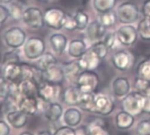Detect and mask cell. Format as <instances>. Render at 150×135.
I'll use <instances>...</instances> for the list:
<instances>
[{
  "label": "cell",
  "instance_id": "1",
  "mask_svg": "<svg viewBox=\"0 0 150 135\" xmlns=\"http://www.w3.org/2000/svg\"><path fill=\"white\" fill-rule=\"evenodd\" d=\"M144 94L140 92H132L124 97L122 101V108L132 116H139L143 112Z\"/></svg>",
  "mask_w": 150,
  "mask_h": 135
},
{
  "label": "cell",
  "instance_id": "2",
  "mask_svg": "<svg viewBox=\"0 0 150 135\" xmlns=\"http://www.w3.org/2000/svg\"><path fill=\"white\" fill-rule=\"evenodd\" d=\"M139 8L132 2H124L117 9V18L122 24L134 23L139 18Z\"/></svg>",
  "mask_w": 150,
  "mask_h": 135
},
{
  "label": "cell",
  "instance_id": "3",
  "mask_svg": "<svg viewBox=\"0 0 150 135\" xmlns=\"http://www.w3.org/2000/svg\"><path fill=\"white\" fill-rule=\"evenodd\" d=\"M44 41L36 36H32L27 39L23 45V52L28 59L35 60L38 59L45 51Z\"/></svg>",
  "mask_w": 150,
  "mask_h": 135
},
{
  "label": "cell",
  "instance_id": "4",
  "mask_svg": "<svg viewBox=\"0 0 150 135\" xmlns=\"http://www.w3.org/2000/svg\"><path fill=\"white\" fill-rule=\"evenodd\" d=\"M22 20L31 29H40L45 24L44 14L38 7H28L23 11Z\"/></svg>",
  "mask_w": 150,
  "mask_h": 135
},
{
  "label": "cell",
  "instance_id": "5",
  "mask_svg": "<svg viewBox=\"0 0 150 135\" xmlns=\"http://www.w3.org/2000/svg\"><path fill=\"white\" fill-rule=\"evenodd\" d=\"M76 85L81 92L93 93L99 85V76L94 71H83L78 76Z\"/></svg>",
  "mask_w": 150,
  "mask_h": 135
},
{
  "label": "cell",
  "instance_id": "6",
  "mask_svg": "<svg viewBox=\"0 0 150 135\" xmlns=\"http://www.w3.org/2000/svg\"><path fill=\"white\" fill-rule=\"evenodd\" d=\"M27 35L24 30L19 27H13L7 29L4 35V40L6 45L13 49H19L26 42Z\"/></svg>",
  "mask_w": 150,
  "mask_h": 135
},
{
  "label": "cell",
  "instance_id": "7",
  "mask_svg": "<svg viewBox=\"0 0 150 135\" xmlns=\"http://www.w3.org/2000/svg\"><path fill=\"white\" fill-rule=\"evenodd\" d=\"M65 16L66 13L59 8H49L44 13V22L49 28L59 30L64 28Z\"/></svg>",
  "mask_w": 150,
  "mask_h": 135
},
{
  "label": "cell",
  "instance_id": "8",
  "mask_svg": "<svg viewBox=\"0 0 150 135\" xmlns=\"http://www.w3.org/2000/svg\"><path fill=\"white\" fill-rule=\"evenodd\" d=\"M118 42L125 46L133 45L138 39V30L130 24H125L121 26L116 32Z\"/></svg>",
  "mask_w": 150,
  "mask_h": 135
},
{
  "label": "cell",
  "instance_id": "9",
  "mask_svg": "<svg viewBox=\"0 0 150 135\" xmlns=\"http://www.w3.org/2000/svg\"><path fill=\"white\" fill-rule=\"evenodd\" d=\"M114 107L113 101L108 95L99 94L96 95L93 112L101 116H108L113 111Z\"/></svg>",
  "mask_w": 150,
  "mask_h": 135
},
{
  "label": "cell",
  "instance_id": "10",
  "mask_svg": "<svg viewBox=\"0 0 150 135\" xmlns=\"http://www.w3.org/2000/svg\"><path fill=\"white\" fill-rule=\"evenodd\" d=\"M57 88H57V85L45 81H42L40 83H38L37 95L41 100L44 101L45 102H52V101L58 95Z\"/></svg>",
  "mask_w": 150,
  "mask_h": 135
},
{
  "label": "cell",
  "instance_id": "11",
  "mask_svg": "<svg viewBox=\"0 0 150 135\" xmlns=\"http://www.w3.org/2000/svg\"><path fill=\"white\" fill-rule=\"evenodd\" d=\"M64 79L65 75L64 68L57 64L51 65L48 69L42 72V81H45L55 85L61 84Z\"/></svg>",
  "mask_w": 150,
  "mask_h": 135
},
{
  "label": "cell",
  "instance_id": "12",
  "mask_svg": "<svg viewBox=\"0 0 150 135\" xmlns=\"http://www.w3.org/2000/svg\"><path fill=\"white\" fill-rule=\"evenodd\" d=\"M101 58L91 49H88L78 61L81 69L84 71H94L96 70L100 64Z\"/></svg>",
  "mask_w": 150,
  "mask_h": 135
},
{
  "label": "cell",
  "instance_id": "13",
  "mask_svg": "<svg viewBox=\"0 0 150 135\" xmlns=\"http://www.w3.org/2000/svg\"><path fill=\"white\" fill-rule=\"evenodd\" d=\"M18 108L28 115H35L40 109L36 96H22L18 102Z\"/></svg>",
  "mask_w": 150,
  "mask_h": 135
},
{
  "label": "cell",
  "instance_id": "14",
  "mask_svg": "<svg viewBox=\"0 0 150 135\" xmlns=\"http://www.w3.org/2000/svg\"><path fill=\"white\" fill-rule=\"evenodd\" d=\"M132 62V55L126 50H118L113 55L112 63L116 69L125 71L131 66Z\"/></svg>",
  "mask_w": 150,
  "mask_h": 135
},
{
  "label": "cell",
  "instance_id": "15",
  "mask_svg": "<svg viewBox=\"0 0 150 135\" xmlns=\"http://www.w3.org/2000/svg\"><path fill=\"white\" fill-rule=\"evenodd\" d=\"M87 29V36L93 42L100 41V39L103 38L106 35L107 28L103 26L99 20L92 21L88 24Z\"/></svg>",
  "mask_w": 150,
  "mask_h": 135
},
{
  "label": "cell",
  "instance_id": "16",
  "mask_svg": "<svg viewBox=\"0 0 150 135\" xmlns=\"http://www.w3.org/2000/svg\"><path fill=\"white\" fill-rule=\"evenodd\" d=\"M3 76L10 82H20L21 80V65L16 62L6 63L3 69Z\"/></svg>",
  "mask_w": 150,
  "mask_h": 135
},
{
  "label": "cell",
  "instance_id": "17",
  "mask_svg": "<svg viewBox=\"0 0 150 135\" xmlns=\"http://www.w3.org/2000/svg\"><path fill=\"white\" fill-rule=\"evenodd\" d=\"M130 82L125 77H117L112 82V91L116 97L124 98L130 93Z\"/></svg>",
  "mask_w": 150,
  "mask_h": 135
},
{
  "label": "cell",
  "instance_id": "18",
  "mask_svg": "<svg viewBox=\"0 0 150 135\" xmlns=\"http://www.w3.org/2000/svg\"><path fill=\"white\" fill-rule=\"evenodd\" d=\"M87 131L88 135H110L106 122L101 117L94 118L89 122L87 125Z\"/></svg>",
  "mask_w": 150,
  "mask_h": 135
},
{
  "label": "cell",
  "instance_id": "19",
  "mask_svg": "<svg viewBox=\"0 0 150 135\" xmlns=\"http://www.w3.org/2000/svg\"><path fill=\"white\" fill-rule=\"evenodd\" d=\"M28 114L18 109L8 112L6 115V119L13 127L16 129H21L26 125L28 122Z\"/></svg>",
  "mask_w": 150,
  "mask_h": 135
},
{
  "label": "cell",
  "instance_id": "20",
  "mask_svg": "<svg viewBox=\"0 0 150 135\" xmlns=\"http://www.w3.org/2000/svg\"><path fill=\"white\" fill-rule=\"evenodd\" d=\"M50 43L53 51L57 54H63L67 47V37L61 33H55L50 37Z\"/></svg>",
  "mask_w": 150,
  "mask_h": 135
},
{
  "label": "cell",
  "instance_id": "21",
  "mask_svg": "<svg viewBox=\"0 0 150 135\" xmlns=\"http://www.w3.org/2000/svg\"><path fill=\"white\" fill-rule=\"evenodd\" d=\"M44 117L50 122L57 121L63 115V107L58 102H48L44 109Z\"/></svg>",
  "mask_w": 150,
  "mask_h": 135
},
{
  "label": "cell",
  "instance_id": "22",
  "mask_svg": "<svg viewBox=\"0 0 150 135\" xmlns=\"http://www.w3.org/2000/svg\"><path fill=\"white\" fill-rule=\"evenodd\" d=\"M87 50V44L81 39H74L71 41L68 46V53L74 58H80Z\"/></svg>",
  "mask_w": 150,
  "mask_h": 135
},
{
  "label": "cell",
  "instance_id": "23",
  "mask_svg": "<svg viewBox=\"0 0 150 135\" xmlns=\"http://www.w3.org/2000/svg\"><path fill=\"white\" fill-rule=\"evenodd\" d=\"M81 93L82 92L78 87H69L63 94V101L66 105L69 106L78 105Z\"/></svg>",
  "mask_w": 150,
  "mask_h": 135
},
{
  "label": "cell",
  "instance_id": "24",
  "mask_svg": "<svg viewBox=\"0 0 150 135\" xmlns=\"http://www.w3.org/2000/svg\"><path fill=\"white\" fill-rule=\"evenodd\" d=\"M116 126L120 130H127L134 124V116L129 112L123 110L117 114L115 118Z\"/></svg>",
  "mask_w": 150,
  "mask_h": 135
},
{
  "label": "cell",
  "instance_id": "25",
  "mask_svg": "<svg viewBox=\"0 0 150 135\" xmlns=\"http://www.w3.org/2000/svg\"><path fill=\"white\" fill-rule=\"evenodd\" d=\"M20 94L22 96H35L37 95L38 84L31 80H22L18 82Z\"/></svg>",
  "mask_w": 150,
  "mask_h": 135
},
{
  "label": "cell",
  "instance_id": "26",
  "mask_svg": "<svg viewBox=\"0 0 150 135\" xmlns=\"http://www.w3.org/2000/svg\"><path fill=\"white\" fill-rule=\"evenodd\" d=\"M81 113L79 110H77L76 108H69L67 109L63 116L64 118V124H66V125L71 126V127H74L77 126L81 121Z\"/></svg>",
  "mask_w": 150,
  "mask_h": 135
},
{
  "label": "cell",
  "instance_id": "27",
  "mask_svg": "<svg viewBox=\"0 0 150 135\" xmlns=\"http://www.w3.org/2000/svg\"><path fill=\"white\" fill-rule=\"evenodd\" d=\"M96 95L90 92H82L79 101V106L81 110L88 112H93L94 105H95Z\"/></svg>",
  "mask_w": 150,
  "mask_h": 135
},
{
  "label": "cell",
  "instance_id": "28",
  "mask_svg": "<svg viewBox=\"0 0 150 135\" xmlns=\"http://www.w3.org/2000/svg\"><path fill=\"white\" fill-rule=\"evenodd\" d=\"M81 67L80 66L79 62L73 61L66 64L64 67V72L65 78L68 79L69 81H77L78 76L81 74Z\"/></svg>",
  "mask_w": 150,
  "mask_h": 135
},
{
  "label": "cell",
  "instance_id": "29",
  "mask_svg": "<svg viewBox=\"0 0 150 135\" xmlns=\"http://www.w3.org/2000/svg\"><path fill=\"white\" fill-rule=\"evenodd\" d=\"M56 63H57V60H56L55 56L50 52H46V53H43L37 59L36 68L42 72V71H45L46 69H48L51 65L56 64Z\"/></svg>",
  "mask_w": 150,
  "mask_h": 135
},
{
  "label": "cell",
  "instance_id": "30",
  "mask_svg": "<svg viewBox=\"0 0 150 135\" xmlns=\"http://www.w3.org/2000/svg\"><path fill=\"white\" fill-rule=\"evenodd\" d=\"M116 1L117 0H93V6L97 13H104L114 8Z\"/></svg>",
  "mask_w": 150,
  "mask_h": 135
},
{
  "label": "cell",
  "instance_id": "31",
  "mask_svg": "<svg viewBox=\"0 0 150 135\" xmlns=\"http://www.w3.org/2000/svg\"><path fill=\"white\" fill-rule=\"evenodd\" d=\"M139 37L144 41H150V18L141 20L137 27Z\"/></svg>",
  "mask_w": 150,
  "mask_h": 135
},
{
  "label": "cell",
  "instance_id": "32",
  "mask_svg": "<svg viewBox=\"0 0 150 135\" xmlns=\"http://www.w3.org/2000/svg\"><path fill=\"white\" fill-rule=\"evenodd\" d=\"M136 72L138 77L150 81V58H146L141 61L137 66Z\"/></svg>",
  "mask_w": 150,
  "mask_h": 135
},
{
  "label": "cell",
  "instance_id": "33",
  "mask_svg": "<svg viewBox=\"0 0 150 135\" xmlns=\"http://www.w3.org/2000/svg\"><path fill=\"white\" fill-rule=\"evenodd\" d=\"M74 19L76 21V28L79 30L86 29L89 24V16L83 11H78L74 16Z\"/></svg>",
  "mask_w": 150,
  "mask_h": 135
},
{
  "label": "cell",
  "instance_id": "34",
  "mask_svg": "<svg viewBox=\"0 0 150 135\" xmlns=\"http://www.w3.org/2000/svg\"><path fill=\"white\" fill-rule=\"evenodd\" d=\"M91 49L101 59H103L106 56H107V52H108V47L107 45L104 43V42L103 41H98L93 43V45L89 48Z\"/></svg>",
  "mask_w": 150,
  "mask_h": 135
},
{
  "label": "cell",
  "instance_id": "35",
  "mask_svg": "<svg viewBox=\"0 0 150 135\" xmlns=\"http://www.w3.org/2000/svg\"><path fill=\"white\" fill-rule=\"evenodd\" d=\"M117 14L113 12H108V13H101L99 21L105 26L106 28L111 27L116 23L117 20Z\"/></svg>",
  "mask_w": 150,
  "mask_h": 135
},
{
  "label": "cell",
  "instance_id": "36",
  "mask_svg": "<svg viewBox=\"0 0 150 135\" xmlns=\"http://www.w3.org/2000/svg\"><path fill=\"white\" fill-rule=\"evenodd\" d=\"M12 82L7 81L4 76L0 77V98L6 99L11 91Z\"/></svg>",
  "mask_w": 150,
  "mask_h": 135
},
{
  "label": "cell",
  "instance_id": "37",
  "mask_svg": "<svg viewBox=\"0 0 150 135\" xmlns=\"http://www.w3.org/2000/svg\"><path fill=\"white\" fill-rule=\"evenodd\" d=\"M138 135H150V119L140 121L136 128Z\"/></svg>",
  "mask_w": 150,
  "mask_h": 135
},
{
  "label": "cell",
  "instance_id": "38",
  "mask_svg": "<svg viewBox=\"0 0 150 135\" xmlns=\"http://www.w3.org/2000/svg\"><path fill=\"white\" fill-rule=\"evenodd\" d=\"M134 85H135V88L137 89L138 92H140V93L145 95L147 88L150 85V81H147V80H145L143 78L137 77L136 80H135V84Z\"/></svg>",
  "mask_w": 150,
  "mask_h": 135
},
{
  "label": "cell",
  "instance_id": "39",
  "mask_svg": "<svg viewBox=\"0 0 150 135\" xmlns=\"http://www.w3.org/2000/svg\"><path fill=\"white\" fill-rule=\"evenodd\" d=\"M103 38H104V40H103L104 43L107 45L108 49H110L115 48L117 41H118L117 37V34L112 33V32L106 33V35H105V36Z\"/></svg>",
  "mask_w": 150,
  "mask_h": 135
},
{
  "label": "cell",
  "instance_id": "40",
  "mask_svg": "<svg viewBox=\"0 0 150 135\" xmlns=\"http://www.w3.org/2000/svg\"><path fill=\"white\" fill-rule=\"evenodd\" d=\"M10 16L13 19V20H20L22 19V14H23V11L21 10V7L16 4H11L10 7Z\"/></svg>",
  "mask_w": 150,
  "mask_h": 135
},
{
  "label": "cell",
  "instance_id": "41",
  "mask_svg": "<svg viewBox=\"0 0 150 135\" xmlns=\"http://www.w3.org/2000/svg\"><path fill=\"white\" fill-rule=\"evenodd\" d=\"M64 28L67 31H73L76 28V21H75L74 17H71L70 14L66 13L64 22Z\"/></svg>",
  "mask_w": 150,
  "mask_h": 135
},
{
  "label": "cell",
  "instance_id": "42",
  "mask_svg": "<svg viewBox=\"0 0 150 135\" xmlns=\"http://www.w3.org/2000/svg\"><path fill=\"white\" fill-rule=\"evenodd\" d=\"M53 135H75V130L71 126H62L56 130Z\"/></svg>",
  "mask_w": 150,
  "mask_h": 135
},
{
  "label": "cell",
  "instance_id": "43",
  "mask_svg": "<svg viewBox=\"0 0 150 135\" xmlns=\"http://www.w3.org/2000/svg\"><path fill=\"white\" fill-rule=\"evenodd\" d=\"M20 59V56L17 53L16 50H13V51H8L5 54L4 57V61L6 63H11V62H16L18 63V60Z\"/></svg>",
  "mask_w": 150,
  "mask_h": 135
},
{
  "label": "cell",
  "instance_id": "44",
  "mask_svg": "<svg viewBox=\"0 0 150 135\" xmlns=\"http://www.w3.org/2000/svg\"><path fill=\"white\" fill-rule=\"evenodd\" d=\"M10 17V10L4 5H0V23L4 24Z\"/></svg>",
  "mask_w": 150,
  "mask_h": 135
},
{
  "label": "cell",
  "instance_id": "45",
  "mask_svg": "<svg viewBox=\"0 0 150 135\" xmlns=\"http://www.w3.org/2000/svg\"><path fill=\"white\" fill-rule=\"evenodd\" d=\"M11 131L10 126L5 121L0 120V135H9Z\"/></svg>",
  "mask_w": 150,
  "mask_h": 135
},
{
  "label": "cell",
  "instance_id": "46",
  "mask_svg": "<svg viewBox=\"0 0 150 135\" xmlns=\"http://www.w3.org/2000/svg\"><path fill=\"white\" fill-rule=\"evenodd\" d=\"M141 12L146 18H150V0H146L144 2Z\"/></svg>",
  "mask_w": 150,
  "mask_h": 135
},
{
  "label": "cell",
  "instance_id": "47",
  "mask_svg": "<svg viewBox=\"0 0 150 135\" xmlns=\"http://www.w3.org/2000/svg\"><path fill=\"white\" fill-rule=\"evenodd\" d=\"M143 112L150 114V96L144 95V101H143Z\"/></svg>",
  "mask_w": 150,
  "mask_h": 135
},
{
  "label": "cell",
  "instance_id": "48",
  "mask_svg": "<svg viewBox=\"0 0 150 135\" xmlns=\"http://www.w3.org/2000/svg\"><path fill=\"white\" fill-rule=\"evenodd\" d=\"M75 135H88L87 126H81L75 130Z\"/></svg>",
  "mask_w": 150,
  "mask_h": 135
},
{
  "label": "cell",
  "instance_id": "49",
  "mask_svg": "<svg viewBox=\"0 0 150 135\" xmlns=\"http://www.w3.org/2000/svg\"><path fill=\"white\" fill-rule=\"evenodd\" d=\"M37 135H53L50 131H41Z\"/></svg>",
  "mask_w": 150,
  "mask_h": 135
},
{
  "label": "cell",
  "instance_id": "50",
  "mask_svg": "<svg viewBox=\"0 0 150 135\" xmlns=\"http://www.w3.org/2000/svg\"><path fill=\"white\" fill-rule=\"evenodd\" d=\"M13 1V0H0V3L1 4H9Z\"/></svg>",
  "mask_w": 150,
  "mask_h": 135
},
{
  "label": "cell",
  "instance_id": "51",
  "mask_svg": "<svg viewBox=\"0 0 150 135\" xmlns=\"http://www.w3.org/2000/svg\"><path fill=\"white\" fill-rule=\"evenodd\" d=\"M145 95H147V96H150V85H149V87L147 88V89H146V91Z\"/></svg>",
  "mask_w": 150,
  "mask_h": 135
},
{
  "label": "cell",
  "instance_id": "52",
  "mask_svg": "<svg viewBox=\"0 0 150 135\" xmlns=\"http://www.w3.org/2000/svg\"><path fill=\"white\" fill-rule=\"evenodd\" d=\"M20 135H34V134H33V133H31V132H29V131H25V132L21 133Z\"/></svg>",
  "mask_w": 150,
  "mask_h": 135
},
{
  "label": "cell",
  "instance_id": "53",
  "mask_svg": "<svg viewBox=\"0 0 150 135\" xmlns=\"http://www.w3.org/2000/svg\"><path fill=\"white\" fill-rule=\"evenodd\" d=\"M1 61H2V55L0 53V63H1Z\"/></svg>",
  "mask_w": 150,
  "mask_h": 135
},
{
  "label": "cell",
  "instance_id": "54",
  "mask_svg": "<svg viewBox=\"0 0 150 135\" xmlns=\"http://www.w3.org/2000/svg\"><path fill=\"white\" fill-rule=\"evenodd\" d=\"M2 25H3L2 23H0V29H1V28H2Z\"/></svg>",
  "mask_w": 150,
  "mask_h": 135
}]
</instances>
